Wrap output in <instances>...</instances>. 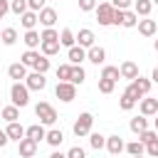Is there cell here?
Listing matches in <instances>:
<instances>
[{
  "label": "cell",
  "instance_id": "1",
  "mask_svg": "<svg viewBox=\"0 0 158 158\" xmlns=\"http://www.w3.org/2000/svg\"><path fill=\"white\" fill-rule=\"evenodd\" d=\"M151 84H153L151 79H146V77H141V74H138V77H136V79H133V81L126 86V94H131L136 101H141L143 96H148V91H151Z\"/></svg>",
  "mask_w": 158,
  "mask_h": 158
},
{
  "label": "cell",
  "instance_id": "2",
  "mask_svg": "<svg viewBox=\"0 0 158 158\" xmlns=\"http://www.w3.org/2000/svg\"><path fill=\"white\" fill-rule=\"evenodd\" d=\"M91 126H94V114L84 111V114H79V116H77V121H74L72 131H74V136H77V138H84V136H89V133H91Z\"/></svg>",
  "mask_w": 158,
  "mask_h": 158
},
{
  "label": "cell",
  "instance_id": "3",
  "mask_svg": "<svg viewBox=\"0 0 158 158\" xmlns=\"http://www.w3.org/2000/svg\"><path fill=\"white\" fill-rule=\"evenodd\" d=\"M10 99H12V104H15L17 109H25V106L30 104V89H27V84L15 81V84L10 86Z\"/></svg>",
  "mask_w": 158,
  "mask_h": 158
},
{
  "label": "cell",
  "instance_id": "4",
  "mask_svg": "<svg viewBox=\"0 0 158 158\" xmlns=\"http://www.w3.org/2000/svg\"><path fill=\"white\" fill-rule=\"evenodd\" d=\"M35 116H37L40 123H44V126H54V123H57V111H54V106L47 104V101H40V104L35 106Z\"/></svg>",
  "mask_w": 158,
  "mask_h": 158
},
{
  "label": "cell",
  "instance_id": "5",
  "mask_svg": "<svg viewBox=\"0 0 158 158\" xmlns=\"http://www.w3.org/2000/svg\"><path fill=\"white\" fill-rule=\"evenodd\" d=\"M114 12H116V7H114L111 2H99V5H96V22H99L101 27L114 25Z\"/></svg>",
  "mask_w": 158,
  "mask_h": 158
},
{
  "label": "cell",
  "instance_id": "6",
  "mask_svg": "<svg viewBox=\"0 0 158 158\" xmlns=\"http://www.w3.org/2000/svg\"><path fill=\"white\" fill-rule=\"evenodd\" d=\"M54 94H57V99H59V101L69 104V101H74V99H77V84H72V81H57Z\"/></svg>",
  "mask_w": 158,
  "mask_h": 158
},
{
  "label": "cell",
  "instance_id": "7",
  "mask_svg": "<svg viewBox=\"0 0 158 158\" xmlns=\"http://www.w3.org/2000/svg\"><path fill=\"white\" fill-rule=\"evenodd\" d=\"M25 84H27V89H30V91H42V89L47 86V79H44V74H42V72H32V74H27Z\"/></svg>",
  "mask_w": 158,
  "mask_h": 158
},
{
  "label": "cell",
  "instance_id": "8",
  "mask_svg": "<svg viewBox=\"0 0 158 158\" xmlns=\"http://www.w3.org/2000/svg\"><path fill=\"white\" fill-rule=\"evenodd\" d=\"M17 151H20V156L22 158H35V153H37V141H32V138H22V141H17Z\"/></svg>",
  "mask_w": 158,
  "mask_h": 158
},
{
  "label": "cell",
  "instance_id": "9",
  "mask_svg": "<svg viewBox=\"0 0 158 158\" xmlns=\"http://www.w3.org/2000/svg\"><path fill=\"white\" fill-rule=\"evenodd\" d=\"M106 151H109L111 156H118L121 151H126V143H123V138H121L118 133H114V136H106Z\"/></svg>",
  "mask_w": 158,
  "mask_h": 158
},
{
  "label": "cell",
  "instance_id": "10",
  "mask_svg": "<svg viewBox=\"0 0 158 158\" xmlns=\"http://www.w3.org/2000/svg\"><path fill=\"white\" fill-rule=\"evenodd\" d=\"M86 59H89L91 64H96V67H99V64H104V62H106V49H104V47H99V44H94V47H89V49H86Z\"/></svg>",
  "mask_w": 158,
  "mask_h": 158
},
{
  "label": "cell",
  "instance_id": "11",
  "mask_svg": "<svg viewBox=\"0 0 158 158\" xmlns=\"http://www.w3.org/2000/svg\"><path fill=\"white\" fill-rule=\"evenodd\" d=\"M37 15H40V25L42 27H54V22H57V10L54 7H42Z\"/></svg>",
  "mask_w": 158,
  "mask_h": 158
},
{
  "label": "cell",
  "instance_id": "12",
  "mask_svg": "<svg viewBox=\"0 0 158 158\" xmlns=\"http://www.w3.org/2000/svg\"><path fill=\"white\" fill-rule=\"evenodd\" d=\"M138 32L143 35V37H153L156 32H158V22L156 20H148V17H143V20H138Z\"/></svg>",
  "mask_w": 158,
  "mask_h": 158
},
{
  "label": "cell",
  "instance_id": "13",
  "mask_svg": "<svg viewBox=\"0 0 158 158\" xmlns=\"http://www.w3.org/2000/svg\"><path fill=\"white\" fill-rule=\"evenodd\" d=\"M138 109H141V114H143V116H156V114H158V99L146 96V99H141V101H138Z\"/></svg>",
  "mask_w": 158,
  "mask_h": 158
},
{
  "label": "cell",
  "instance_id": "14",
  "mask_svg": "<svg viewBox=\"0 0 158 158\" xmlns=\"http://www.w3.org/2000/svg\"><path fill=\"white\" fill-rule=\"evenodd\" d=\"M94 40H96V37H94V32H91L89 27H81V30L77 32V42H79V44H81L84 49H89V47H94V44H96Z\"/></svg>",
  "mask_w": 158,
  "mask_h": 158
},
{
  "label": "cell",
  "instance_id": "15",
  "mask_svg": "<svg viewBox=\"0 0 158 158\" xmlns=\"http://www.w3.org/2000/svg\"><path fill=\"white\" fill-rule=\"evenodd\" d=\"M118 69H121V79L133 81V79L138 77V64H136V62H131V59H126V62H123Z\"/></svg>",
  "mask_w": 158,
  "mask_h": 158
},
{
  "label": "cell",
  "instance_id": "16",
  "mask_svg": "<svg viewBox=\"0 0 158 158\" xmlns=\"http://www.w3.org/2000/svg\"><path fill=\"white\" fill-rule=\"evenodd\" d=\"M67 57H69V64H81V62L86 59V49H84L81 44H74V47H69Z\"/></svg>",
  "mask_w": 158,
  "mask_h": 158
},
{
  "label": "cell",
  "instance_id": "17",
  "mask_svg": "<svg viewBox=\"0 0 158 158\" xmlns=\"http://www.w3.org/2000/svg\"><path fill=\"white\" fill-rule=\"evenodd\" d=\"M7 77H10V79H15V81L27 79V67H25L22 62H15V64H10V67H7Z\"/></svg>",
  "mask_w": 158,
  "mask_h": 158
},
{
  "label": "cell",
  "instance_id": "18",
  "mask_svg": "<svg viewBox=\"0 0 158 158\" xmlns=\"http://www.w3.org/2000/svg\"><path fill=\"white\" fill-rule=\"evenodd\" d=\"M7 136H10V141H22L25 138V133H27V128L22 126V123H17V121H12V123H7Z\"/></svg>",
  "mask_w": 158,
  "mask_h": 158
},
{
  "label": "cell",
  "instance_id": "19",
  "mask_svg": "<svg viewBox=\"0 0 158 158\" xmlns=\"http://www.w3.org/2000/svg\"><path fill=\"white\" fill-rule=\"evenodd\" d=\"M27 138H32V141H44L47 138V131H44V123H32V126H27V133H25Z\"/></svg>",
  "mask_w": 158,
  "mask_h": 158
},
{
  "label": "cell",
  "instance_id": "20",
  "mask_svg": "<svg viewBox=\"0 0 158 158\" xmlns=\"http://www.w3.org/2000/svg\"><path fill=\"white\" fill-rule=\"evenodd\" d=\"M40 22V15L35 12V10H27V12H22L20 15V25L25 27V30H35V25Z\"/></svg>",
  "mask_w": 158,
  "mask_h": 158
},
{
  "label": "cell",
  "instance_id": "21",
  "mask_svg": "<svg viewBox=\"0 0 158 158\" xmlns=\"http://www.w3.org/2000/svg\"><path fill=\"white\" fill-rule=\"evenodd\" d=\"M153 10V0H133V12L138 17H148Z\"/></svg>",
  "mask_w": 158,
  "mask_h": 158
},
{
  "label": "cell",
  "instance_id": "22",
  "mask_svg": "<svg viewBox=\"0 0 158 158\" xmlns=\"http://www.w3.org/2000/svg\"><path fill=\"white\" fill-rule=\"evenodd\" d=\"M22 42L27 44V49H35V47H40V44H42V37H40V32H37V30H27V32H25V37H22Z\"/></svg>",
  "mask_w": 158,
  "mask_h": 158
},
{
  "label": "cell",
  "instance_id": "23",
  "mask_svg": "<svg viewBox=\"0 0 158 158\" xmlns=\"http://www.w3.org/2000/svg\"><path fill=\"white\" fill-rule=\"evenodd\" d=\"M44 141H47V143H49L52 148H59V146H62V141H64V133H62L59 128H49V131H47V138H44Z\"/></svg>",
  "mask_w": 158,
  "mask_h": 158
},
{
  "label": "cell",
  "instance_id": "24",
  "mask_svg": "<svg viewBox=\"0 0 158 158\" xmlns=\"http://www.w3.org/2000/svg\"><path fill=\"white\" fill-rule=\"evenodd\" d=\"M59 44H62V47H74V44H77V35H74L69 27H64V30L59 32Z\"/></svg>",
  "mask_w": 158,
  "mask_h": 158
},
{
  "label": "cell",
  "instance_id": "25",
  "mask_svg": "<svg viewBox=\"0 0 158 158\" xmlns=\"http://www.w3.org/2000/svg\"><path fill=\"white\" fill-rule=\"evenodd\" d=\"M128 128L133 131V133H141V131H146L148 128V116H136V118H131V123H128Z\"/></svg>",
  "mask_w": 158,
  "mask_h": 158
},
{
  "label": "cell",
  "instance_id": "26",
  "mask_svg": "<svg viewBox=\"0 0 158 158\" xmlns=\"http://www.w3.org/2000/svg\"><path fill=\"white\" fill-rule=\"evenodd\" d=\"M0 116L7 121V123H12V121H17L20 118V109L12 104V106H5V109H0Z\"/></svg>",
  "mask_w": 158,
  "mask_h": 158
},
{
  "label": "cell",
  "instance_id": "27",
  "mask_svg": "<svg viewBox=\"0 0 158 158\" xmlns=\"http://www.w3.org/2000/svg\"><path fill=\"white\" fill-rule=\"evenodd\" d=\"M0 42H2V44H7V47H12V44L17 42V30H15V27H5V30H2Z\"/></svg>",
  "mask_w": 158,
  "mask_h": 158
},
{
  "label": "cell",
  "instance_id": "28",
  "mask_svg": "<svg viewBox=\"0 0 158 158\" xmlns=\"http://www.w3.org/2000/svg\"><path fill=\"white\" fill-rule=\"evenodd\" d=\"M138 25V15L133 12V7L131 10H123V20H121V27H136Z\"/></svg>",
  "mask_w": 158,
  "mask_h": 158
},
{
  "label": "cell",
  "instance_id": "29",
  "mask_svg": "<svg viewBox=\"0 0 158 158\" xmlns=\"http://www.w3.org/2000/svg\"><path fill=\"white\" fill-rule=\"evenodd\" d=\"M59 42H42L40 44V49H42V54L44 57H54V54H59Z\"/></svg>",
  "mask_w": 158,
  "mask_h": 158
},
{
  "label": "cell",
  "instance_id": "30",
  "mask_svg": "<svg viewBox=\"0 0 158 158\" xmlns=\"http://www.w3.org/2000/svg\"><path fill=\"white\" fill-rule=\"evenodd\" d=\"M101 77H104V79H114V81H118V79H121V69H118V67H111V64H104Z\"/></svg>",
  "mask_w": 158,
  "mask_h": 158
},
{
  "label": "cell",
  "instance_id": "31",
  "mask_svg": "<svg viewBox=\"0 0 158 158\" xmlns=\"http://www.w3.org/2000/svg\"><path fill=\"white\" fill-rule=\"evenodd\" d=\"M89 146H91L94 151L106 148V136H101V133H89Z\"/></svg>",
  "mask_w": 158,
  "mask_h": 158
},
{
  "label": "cell",
  "instance_id": "32",
  "mask_svg": "<svg viewBox=\"0 0 158 158\" xmlns=\"http://www.w3.org/2000/svg\"><path fill=\"white\" fill-rule=\"evenodd\" d=\"M84 79H86L84 67H81V64H74V67H72V79H69V81H72V84H81Z\"/></svg>",
  "mask_w": 158,
  "mask_h": 158
},
{
  "label": "cell",
  "instance_id": "33",
  "mask_svg": "<svg viewBox=\"0 0 158 158\" xmlns=\"http://www.w3.org/2000/svg\"><path fill=\"white\" fill-rule=\"evenodd\" d=\"M126 151L131 156H143L146 153V143L143 141H131V143H126Z\"/></svg>",
  "mask_w": 158,
  "mask_h": 158
},
{
  "label": "cell",
  "instance_id": "34",
  "mask_svg": "<svg viewBox=\"0 0 158 158\" xmlns=\"http://www.w3.org/2000/svg\"><path fill=\"white\" fill-rule=\"evenodd\" d=\"M40 37H42V42H59V32L54 27H44L40 32Z\"/></svg>",
  "mask_w": 158,
  "mask_h": 158
},
{
  "label": "cell",
  "instance_id": "35",
  "mask_svg": "<svg viewBox=\"0 0 158 158\" xmlns=\"http://www.w3.org/2000/svg\"><path fill=\"white\" fill-rule=\"evenodd\" d=\"M40 57H42V54H40L37 49H27V52L22 54V64H25V67H35V62H37Z\"/></svg>",
  "mask_w": 158,
  "mask_h": 158
},
{
  "label": "cell",
  "instance_id": "36",
  "mask_svg": "<svg viewBox=\"0 0 158 158\" xmlns=\"http://www.w3.org/2000/svg\"><path fill=\"white\" fill-rule=\"evenodd\" d=\"M72 67H74V64H59V67H57V79H59V81H69V79H72Z\"/></svg>",
  "mask_w": 158,
  "mask_h": 158
},
{
  "label": "cell",
  "instance_id": "37",
  "mask_svg": "<svg viewBox=\"0 0 158 158\" xmlns=\"http://www.w3.org/2000/svg\"><path fill=\"white\" fill-rule=\"evenodd\" d=\"M136 104H138V101H136V99H133L131 94H126V91L121 94V101H118V106H121L123 111H131V109H133Z\"/></svg>",
  "mask_w": 158,
  "mask_h": 158
},
{
  "label": "cell",
  "instance_id": "38",
  "mask_svg": "<svg viewBox=\"0 0 158 158\" xmlns=\"http://www.w3.org/2000/svg\"><path fill=\"white\" fill-rule=\"evenodd\" d=\"M10 10L20 17V15H22V12H27L30 7H27V0H10Z\"/></svg>",
  "mask_w": 158,
  "mask_h": 158
},
{
  "label": "cell",
  "instance_id": "39",
  "mask_svg": "<svg viewBox=\"0 0 158 158\" xmlns=\"http://www.w3.org/2000/svg\"><path fill=\"white\" fill-rule=\"evenodd\" d=\"M114 86H116L114 79H104V77H99V91H101V94H111Z\"/></svg>",
  "mask_w": 158,
  "mask_h": 158
},
{
  "label": "cell",
  "instance_id": "40",
  "mask_svg": "<svg viewBox=\"0 0 158 158\" xmlns=\"http://www.w3.org/2000/svg\"><path fill=\"white\" fill-rule=\"evenodd\" d=\"M32 69H35V72H42V74H47V72H49V59L42 54V57L35 62V67H32Z\"/></svg>",
  "mask_w": 158,
  "mask_h": 158
},
{
  "label": "cell",
  "instance_id": "41",
  "mask_svg": "<svg viewBox=\"0 0 158 158\" xmlns=\"http://www.w3.org/2000/svg\"><path fill=\"white\" fill-rule=\"evenodd\" d=\"M153 138H158V131H156V128H153V131H151V128H146V131H141V133H138V141H143V143H151Z\"/></svg>",
  "mask_w": 158,
  "mask_h": 158
},
{
  "label": "cell",
  "instance_id": "42",
  "mask_svg": "<svg viewBox=\"0 0 158 158\" xmlns=\"http://www.w3.org/2000/svg\"><path fill=\"white\" fill-rule=\"evenodd\" d=\"M67 158H86V151H84L81 146H72V148L67 151Z\"/></svg>",
  "mask_w": 158,
  "mask_h": 158
},
{
  "label": "cell",
  "instance_id": "43",
  "mask_svg": "<svg viewBox=\"0 0 158 158\" xmlns=\"http://www.w3.org/2000/svg\"><path fill=\"white\" fill-rule=\"evenodd\" d=\"M116 10H131L133 7V0H109Z\"/></svg>",
  "mask_w": 158,
  "mask_h": 158
},
{
  "label": "cell",
  "instance_id": "44",
  "mask_svg": "<svg viewBox=\"0 0 158 158\" xmlns=\"http://www.w3.org/2000/svg\"><path fill=\"white\" fill-rule=\"evenodd\" d=\"M146 153L151 158H158V138H153L151 143H146Z\"/></svg>",
  "mask_w": 158,
  "mask_h": 158
},
{
  "label": "cell",
  "instance_id": "45",
  "mask_svg": "<svg viewBox=\"0 0 158 158\" xmlns=\"http://www.w3.org/2000/svg\"><path fill=\"white\" fill-rule=\"evenodd\" d=\"M79 10H81V12L96 10V0H79Z\"/></svg>",
  "mask_w": 158,
  "mask_h": 158
},
{
  "label": "cell",
  "instance_id": "46",
  "mask_svg": "<svg viewBox=\"0 0 158 158\" xmlns=\"http://www.w3.org/2000/svg\"><path fill=\"white\" fill-rule=\"evenodd\" d=\"M44 2H47V0H27V7L35 10V12H40V10L44 7Z\"/></svg>",
  "mask_w": 158,
  "mask_h": 158
},
{
  "label": "cell",
  "instance_id": "47",
  "mask_svg": "<svg viewBox=\"0 0 158 158\" xmlns=\"http://www.w3.org/2000/svg\"><path fill=\"white\" fill-rule=\"evenodd\" d=\"M7 12H10V2H7V0H0V20H2Z\"/></svg>",
  "mask_w": 158,
  "mask_h": 158
},
{
  "label": "cell",
  "instance_id": "48",
  "mask_svg": "<svg viewBox=\"0 0 158 158\" xmlns=\"http://www.w3.org/2000/svg\"><path fill=\"white\" fill-rule=\"evenodd\" d=\"M7 141H10L7 131H0V148H5V146H7Z\"/></svg>",
  "mask_w": 158,
  "mask_h": 158
},
{
  "label": "cell",
  "instance_id": "49",
  "mask_svg": "<svg viewBox=\"0 0 158 158\" xmlns=\"http://www.w3.org/2000/svg\"><path fill=\"white\" fill-rule=\"evenodd\" d=\"M151 81H153V84H158V67L153 69V74H151Z\"/></svg>",
  "mask_w": 158,
  "mask_h": 158
},
{
  "label": "cell",
  "instance_id": "50",
  "mask_svg": "<svg viewBox=\"0 0 158 158\" xmlns=\"http://www.w3.org/2000/svg\"><path fill=\"white\" fill-rule=\"evenodd\" d=\"M49 158H67V153H59V151H54V153H52Z\"/></svg>",
  "mask_w": 158,
  "mask_h": 158
},
{
  "label": "cell",
  "instance_id": "51",
  "mask_svg": "<svg viewBox=\"0 0 158 158\" xmlns=\"http://www.w3.org/2000/svg\"><path fill=\"white\" fill-rule=\"evenodd\" d=\"M156 131H158V114H156Z\"/></svg>",
  "mask_w": 158,
  "mask_h": 158
},
{
  "label": "cell",
  "instance_id": "52",
  "mask_svg": "<svg viewBox=\"0 0 158 158\" xmlns=\"http://www.w3.org/2000/svg\"><path fill=\"white\" fill-rule=\"evenodd\" d=\"M131 158H143V156H131Z\"/></svg>",
  "mask_w": 158,
  "mask_h": 158
},
{
  "label": "cell",
  "instance_id": "53",
  "mask_svg": "<svg viewBox=\"0 0 158 158\" xmlns=\"http://www.w3.org/2000/svg\"><path fill=\"white\" fill-rule=\"evenodd\" d=\"M156 52H158V40H156Z\"/></svg>",
  "mask_w": 158,
  "mask_h": 158
},
{
  "label": "cell",
  "instance_id": "54",
  "mask_svg": "<svg viewBox=\"0 0 158 158\" xmlns=\"http://www.w3.org/2000/svg\"><path fill=\"white\" fill-rule=\"evenodd\" d=\"M153 5H158V0H153Z\"/></svg>",
  "mask_w": 158,
  "mask_h": 158
},
{
  "label": "cell",
  "instance_id": "55",
  "mask_svg": "<svg viewBox=\"0 0 158 158\" xmlns=\"http://www.w3.org/2000/svg\"><path fill=\"white\" fill-rule=\"evenodd\" d=\"M0 37H2V30H0Z\"/></svg>",
  "mask_w": 158,
  "mask_h": 158
},
{
  "label": "cell",
  "instance_id": "56",
  "mask_svg": "<svg viewBox=\"0 0 158 158\" xmlns=\"http://www.w3.org/2000/svg\"><path fill=\"white\" fill-rule=\"evenodd\" d=\"M0 99H2V91H0Z\"/></svg>",
  "mask_w": 158,
  "mask_h": 158
},
{
  "label": "cell",
  "instance_id": "57",
  "mask_svg": "<svg viewBox=\"0 0 158 158\" xmlns=\"http://www.w3.org/2000/svg\"><path fill=\"white\" fill-rule=\"evenodd\" d=\"M156 22H158V20H156Z\"/></svg>",
  "mask_w": 158,
  "mask_h": 158
}]
</instances>
